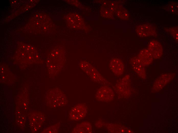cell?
<instances>
[{"mask_svg": "<svg viewBox=\"0 0 178 133\" xmlns=\"http://www.w3.org/2000/svg\"><path fill=\"white\" fill-rule=\"evenodd\" d=\"M59 124H56L47 128L44 130L42 133H57L58 131Z\"/></svg>", "mask_w": 178, "mask_h": 133, "instance_id": "cell-14", "label": "cell"}, {"mask_svg": "<svg viewBox=\"0 0 178 133\" xmlns=\"http://www.w3.org/2000/svg\"><path fill=\"white\" fill-rule=\"evenodd\" d=\"M175 75L174 73H166L162 74L157 79L154 83L153 89L155 91L162 88L168 82L173 78Z\"/></svg>", "mask_w": 178, "mask_h": 133, "instance_id": "cell-8", "label": "cell"}, {"mask_svg": "<svg viewBox=\"0 0 178 133\" xmlns=\"http://www.w3.org/2000/svg\"><path fill=\"white\" fill-rule=\"evenodd\" d=\"M95 97L98 101L108 102L113 100L114 94L111 88L107 86H103L97 91Z\"/></svg>", "mask_w": 178, "mask_h": 133, "instance_id": "cell-4", "label": "cell"}, {"mask_svg": "<svg viewBox=\"0 0 178 133\" xmlns=\"http://www.w3.org/2000/svg\"><path fill=\"white\" fill-rule=\"evenodd\" d=\"M81 69L93 81L100 84H105L108 82L96 69L86 61H82L79 63Z\"/></svg>", "mask_w": 178, "mask_h": 133, "instance_id": "cell-2", "label": "cell"}, {"mask_svg": "<svg viewBox=\"0 0 178 133\" xmlns=\"http://www.w3.org/2000/svg\"><path fill=\"white\" fill-rule=\"evenodd\" d=\"M87 112V108L84 104H79L72 107L69 112L71 120L78 121L83 118Z\"/></svg>", "mask_w": 178, "mask_h": 133, "instance_id": "cell-5", "label": "cell"}, {"mask_svg": "<svg viewBox=\"0 0 178 133\" xmlns=\"http://www.w3.org/2000/svg\"><path fill=\"white\" fill-rule=\"evenodd\" d=\"M109 66L110 69L116 76L121 75L124 71L125 66L123 62L117 58H113L110 60Z\"/></svg>", "mask_w": 178, "mask_h": 133, "instance_id": "cell-10", "label": "cell"}, {"mask_svg": "<svg viewBox=\"0 0 178 133\" xmlns=\"http://www.w3.org/2000/svg\"><path fill=\"white\" fill-rule=\"evenodd\" d=\"M92 127L88 122L85 121L77 125L73 129L72 132L74 133H91Z\"/></svg>", "mask_w": 178, "mask_h": 133, "instance_id": "cell-13", "label": "cell"}, {"mask_svg": "<svg viewBox=\"0 0 178 133\" xmlns=\"http://www.w3.org/2000/svg\"><path fill=\"white\" fill-rule=\"evenodd\" d=\"M171 32L170 33L173 36L176 40H178V33L177 28H173L170 30Z\"/></svg>", "mask_w": 178, "mask_h": 133, "instance_id": "cell-15", "label": "cell"}, {"mask_svg": "<svg viewBox=\"0 0 178 133\" xmlns=\"http://www.w3.org/2000/svg\"><path fill=\"white\" fill-rule=\"evenodd\" d=\"M129 80V76L127 75L117 83L115 89L119 94L125 95L130 93V86Z\"/></svg>", "mask_w": 178, "mask_h": 133, "instance_id": "cell-6", "label": "cell"}, {"mask_svg": "<svg viewBox=\"0 0 178 133\" xmlns=\"http://www.w3.org/2000/svg\"><path fill=\"white\" fill-rule=\"evenodd\" d=\"M29 117V126L33 132H36L41 127L45 120L44 115L39 112H34Z\"/></svg>", "mask_w": 178, "mask_h": 133, "instance_id": "cell-3", "label": "cell"}, {"mask_svg": "<svg viewBox=\"0 0 178 133\" xmlns=\"http://www.w3.org/2000/svg\"><path fill=\"white\" fill-rule=\"evenodd\" d=\"M137 57L140 63L144 66L151 64L153 59L149 51L146 49L141 50L139 52Z\"/></svg>", "mask_w": 178, "mask_h": 133, "instance_id": "cell-12", "label": "cell"}, {"mask_svg": "<svg viewBox=\"0 0 178 133\" xmlns=\"http://www.w3.org/2000/svg\"><path fill=\"white\" fill-rule=\"evenodd\" d=\"M137 34L141 37H146L152 36L155 33V27L153 25L145 24L139 25L136 30Z\"/></svg>", "mask_w": 178, "mask_h": 133, "instance_id": "cell-9", "label": "cell"}, {"mask_svg": "<svg viewBox=\"0 0 178 133\" xmlns=\"http://www.w3.org/2000/svg\"><path fill=\"white\" fill-rule=\"evenodd\" d=\"M147 49L153 59H159L162 55V47L160 43L156 40H152L150 42Z\"/></svg>", "mask_w": 178, "mask_h": 133, "instance_id": "cell-7", "label": "cell"}, {"mask_svg": "<svg viewBox=\"0 0 178 133\" xmlns=\"http://www.w3.org/2000/svg\"><path fill=\"white\" fill-rule=\"evenodd\" d=\"M130 63L133 69L137 74L142 78H145L146 74L145 68L140 63L138 57H134L131 58Z\"/></svg>", "mask_w": 178, "mask_h": 133, "instance_id": "cell-11", "label": "cell"}, {"mask_svg": "<svg viewBox=\"0 0 178 133\" xmlns=\"http://www.w3.org/2000/svg\"><path fill=\"white\" fill-rule=\"evenodd\" d=\"M47 98V103L49 106L52 107L63 106L66 105L68 102L65 94L59 89L51 91Z\"/></svg>", "mask_w": 178, "mask_h": 133, "instance_id": "cell-1", "label": "cell"}]
</instances>
